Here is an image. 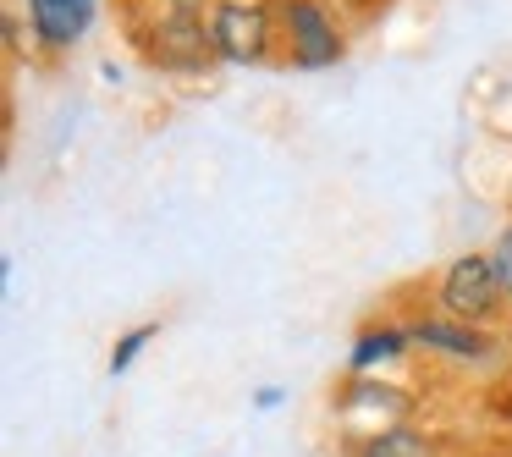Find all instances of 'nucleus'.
<instances>
[{
	"label": "nucleus",
	"instance_id": "f257e3e1",
	"mask_svg": "<svg viewBox=\"0 0 512 457\" xmlns=\"http://www.w3.org/2000/svg\"><path fill=\"white\" fill-rule=\"evenodd\" d=\"M441 314L446 320H463V325H485L490 314L501 309V276H496V265H490V254H463V259H452L446 265V276H441Z\"/></svg>",
	"mask_w": 512,
	"mask_h": 457
},
{
	"label": "nucleus",
	"instance_id": "f03ea898",
	"mask_svg": "<svg viewBox=\"0 0 512 457\" xmlns=\"http://www.w3.org/2000/svg\"><path fill=\"white\" fill-rule=\"evenodd\" d=\"M210 39H215V56L237 61V67H248V61H259L270 50V17L265 6H248V0H221L210 17Z\"/></svg>",
	"mask_w": 512,
	"mask_h": 457
},
{
	"label": "nucleus",
	"instance_id": "7ed1b4c3",
	"mask_svg": "<svg viewBox=\"0 0 512 457\" xmlns=\"http://www.w3.org/2000/svg\"><path fill=\"white\" fill-rule=\"evenodd\" d=\"M287 28H292V61L303 72H320L342 61V39H336L331 17L314 0H287Z\"/></svg>",
	"mask_w": 512,
	"mask_h": 457
},
{
	"label": "nucleus",
	"instance_id": "20e7f679",
	"mask_svg": "<svg viewBox=\"0 0 512 457\" xmlns=\"http://www.w3.org/2000/svg\"><path fill=\"white\" fill-rule=\"evenodd\" d=\"M28 23H34L39 45L67 50L94 28V0H28Z\"/></svg>",
	"mask_w": 512,
	"mask_h": 457
},
{
	"label": "nucleus",
	"instance_id": "39448f33",
	"mask_svg": "<svg viewBox=\"0 0 512 457\" xmlns=\"http://www.w3.org/2000/svg\"><path fill=\"white\" fill-rule=\"evenodd\" d=\"M408 336L419 347H435V353H446V358H490V336L479 331V325H463V320H419V325H408Z\"/></svg>",
	"mask_w": 512,
	"mask_h": 457
},
{
	"label": "nucleus",
	"instance_id": "423d86ee",
	"mask_svg": "<svg viewBox=\"0 0 512 457\" xmlns=\"http://www.w3.org/2000/svg\"><path fill=\"white\" fill-rule=\"evenodd\" d=\"M408 342H413V336H408V331H397V325L364 331V336L353 342V369H375V364H386V358H397Z\"/></svg>",
	"mask_w": 512,
	"mask_h": 457
},
{
	"label": "nucleus",
	"instance_id": "0eeeda50",
	"mask_svg": "<svg viewBox=\"0 0 512 457\" xmlns=\"http://www.w3.org/2000/svg\"><path fill=\"white\" fill-rule=\"evenodd\" d=\"M358 457H430V441H424L419 430H402V424H391V430H375L364 446H358Z\"/></svg>",
	"mask_w": 512,
	"mask_h": 457
},
{
	"label": "nucleus",
	"instance_id": "6e6552de",
	"mask_svg": "<svg viewBox=\"0 0 512 457\" xmlns=\"http://www.w3.org/2000/svg\"><path fill=\"white\" fill-rule=\"evenodd\" d=\"M155 331H160V325H133V331L116 342V353H111V375H127V369H133V358L155 342Z\"/></svg>",
	"mask_w": 512,
	"mask_h": 457
},
{
	"label": "nucleus",
	"instance_id": "1a4fd4ad",
	"mask_svg": "<svg viewBox=\"0 0 512 457\" xmlns=\"http://www.w3.org/2000/svg\"><path fill=\"white\" fill-rule=\"evenodd\" d=\"M490 265H496V276H501V292L512 298V226L496 237V248H490Z\"/></svg>",
	"mask_w": 512,
	"mask_h": 457
},
{
	"label": "nucleus",
	"instance_id": "9d476101",
	"mask_svg": "<svg viewBox=\"0 0 512 457\" xmlns=\"http://www.w3.org/2000/svg\"><path fill=\"white\" fill-rule=\"evenodd\" d=\"M254 408H281V391H276V386H265V391L254 397Z\"/></svg>",
	"mask_w": 512,
	"mask_h": 457
}]
</instances>
